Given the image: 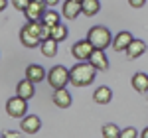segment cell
I'll use <instances>...</instances> for the list:
<instances>
[{"instance_id": "cell-12", "label": "cell", "mask_w": 148, "mask_h": 138, "mask_svg": "<svg viewBox=\"0 0 148 138\" xmlns=\"http://www.w3.org/2000/svg\"><path fill=\"white\" fill-rule=\"evenodd\" d=\"M73 103V99H71V93L67 91V87H59L56 89L53 93V105L59 107V109H69Z\"/></svg>"}, {"instance_id": "cell-15", "label": "cell", "mask_w": 148, "mask_h": 138, "mask_svg": "<svg viewBox=\"0 0 148 138\" xmlns=\"http://www.w3.org/2000/svg\"><path fill=\"white\" fill-rule=\"evenodd\" d=\"M144 51H146V44L142 42V40H132V44L128 46V49H126V57L128 59H138L140 55H144Z\"/></svg>"}, {"instance_id": "cell-13", "label": "cell", "mask_w": 148, "mask_h": 138, "mask_svg": "<svg viewBox=\"0 0 148 138\" xmlns=\"http://www.w3.org/2000/svg\"><path fill=\"white\" fill-rule=\"evenodd\" d=\"M34 85H36V83H32L28 77L22 79L18 85H16V95H20V97H24V99H28V101H30V99L36 95V87H34Z\"/></svg>"}, {"instance_id": "cell-8", "label": "cell", "mask_w": 148, "mask_h": 138, "mask_svg": "<svg viewBox=\"0 0 148 138\" xmlns=\"http://www.w3.org/2000/svg\"><path fill=\"white\" fill-rule=\"evenodd\" d=\"M132 40H134V36L130 34V32H119V34L113 38V49L119 53V51H126L128 46L132 44Z\"/></svg>"}, {"instance_id": "cell-29", "label": "cell", "mask_w": 148, "mask_h": 138, "mask_svg": "<svg viewBox=\"0 0 148 138\" xmlns=\"http://www.w3.org/2000/svg\"><path fill=\"white\" fill-rule=\"evenodd\" d=\"M6 8V0H0V10H4Z\"/></svg>"}, {"instance_id": "cell-14", "label": "cell", "mask_w": 148, "mask_h": 138, "mask_svg": "<svg viewBox=\"0 0 148 138\" xmlns=\"http://www.w3.org/2000/svg\"><path fill=\"white\" fill-rule=\"evenodd\" d=\"M26 77L32 81V83H42L44 79H47V73L42 65L32 63V65H28V69H26Z\"/></svg>"}, {"instance_id": "cell-20", "label": "cell", "mask_w": 148, "mask_h": 138, "mask_svg": "<svg viewBox=\"0 0 148 138\" xmlns=\"http://www.w3.org/2000/svg\"><path fill=\"white\" fill-rule=\"evenodd\" d=\"M67 26H65V24H57V26H53V28H51V38H53V40H57V42H63V40H67Z\"/></svg>"}, {"instance_id": "cell-1", "label": "cell", "mask_w": 148, "mask_h": 138, "mask_svg": "<svg viewBox=\"0 0 148 138\" xmlns=\"http://www.w3.org/2000/svg\"><path fill=\"white\" fill-rule=\"evenodd\" d=\"M97 77V69L89 61H79L77 65L69 69V83L73 87H87Z\"/></svg>"}, {"instance_id": "cell-9", "label": "cell", "mask_w": 148, "mask_h": 138, "mask_svg": "<svg viewBox=\"0 0 148 138\" xmlns=\"http://www.w3.org/2000/svg\"><path fill=\"white\" fill-rule=\"evenodd\" d=\"M89 63H91L97 71H107V69H109V57L105 55V49L95 47V51L91 53V57H89Z\"/></svg>"}, {"instance_id": "cell-24", "label": "cell", "mask_w": 148, "mask_h": 138, "mask_svg": "<svg viewBox=\"0 0 148 138\" xmlns=\"http://www.w3.org/2000/svg\"><path fill=\"white\" fill-rule=\"evenodd\" d=\"M136 136H140V134H138L136 128H132V126L125 128V130L121 132V138H136Z\"/></svg>"}, {"instance_id": "cell-23", "label": "cell", "mask_w": 148, "mask_h": 138, "mask_svg": "<svg viewBox=\"0 0 148 138\" xmlns=\"http://www.w3.org/2000/svg\"><path fill=\"white\" fill-rule=\"evenodd\" d=\"M30 2H32V0H12V6H14L18 12H24L28 6H30Z\"/></svg>"}, {"instance_id": "cell-5", "label": "cell", "mask_w": 148, "mask_h": 138, "mask_svg": "<svg viewBox=\"0 0 148 138\" xmlns=\"http://www.w3.org/2000/svg\"><path fill=\"white\" fill-rule=\"evenodd\" d=\"M47 83L53 89L65 87L69 83V69L63 67V65H53V67L47 71Z\"/></svg>"}, {"instance_id": "cell-3", "label": "cell", "mask_w": 148, "mask_h": 138, "mask_svg": "<svg viewBox=\"0 0 148 138\" xmlns=\"http://www.w3.org/2000/svg\"><path fill=\"white\" fill-rule=\"evenodd\" d=\"M87 38L91 40L93 46L99 47V49H107L109 46H113V36L109 32V28H105V26H93L89 30V34H87Z\"/></svg>"}, {"instance_id": "cell-19", "label": "cell", "mask_w": 148, "mask_h": 138, "mask_svg": "<svg viewBox=\"0 0 148 138\" xmlns=\"http://www.w3.org/2000/svg\"><path fill=\"white\" fill-rule=\"evenodd\" d=\"M81 4H83V14L89 16V18L91 16H97L99 10H101V2L99 0H83Z\"/></svg>"}, {"instance_id": "cell-21", "label": "cell", "mask_w": 148, "mask_h": 138, "mask_svg": "<svg viewBox=\"0 0 148 138\" xmlns=\"http://www.w3.org/2000/svg\"><path fill=\"white\" fill-rule=\"evenodd\" d=\"M42 22L46 24L47 28H53V26L59 24V14L56 10H46V14L42 16Z\"/></svg>"}, {"instance_id": "cell-4", "label": "cell", "mask_w": 148, "mask_h": 138, "mask_svg": "<svg viewBox=\"0 0 148 138\" xmlns=\"http://www.w3.org/2000/svg\"><path fill=\"white\" fill-rule=\"evenodd\" d=\"M4 111L8 113V116L12 118H24L26 113H28V99H24L20 95H16V97H10L6 105H4Z\"/></svg>"}, {"instance_id": "cell-27", "label": "cell", "mask_w": 148, "mask_h": 138, "mask_svg": "<svg viewBox=\"0 0 148 138\" xmlns=\"http://www.w3.org/2000/svg\"><path fill=\"white\" fill-rule=\"evenodd\" d=\"M46 2H47V6H56L59 0H46Z\"/></svg>"}, {"instance_id": "cell-18", "label": "cell", "mask_w": 148, "mask_h": 138, "mask_svg": "<svg viewBox=\"0 0 148 138\" xmlns=\"http://www.w3.org/2000/svg\"><path fill=\"white\" fill-rule=\"evenodd\" d=\"M57 40H53V38H47V40H44L42 42V46H40V49H42V55L44 57H53V55H57Z\"/></svg>"}, {"instance_id": "cell-2", "label": "cell", "mask_w": 148, "mask_h": 138, "mask_svg": "<svg viewBox=\"0 0 148 138\" xmlns=\"http://www.w3.org/2000/svg\"><path fill=\"white\" fill-rule=\"evenodd\" d=\"M44 28H46V24L42 22V20H34V22H28L24 24V28L20 30V42H22L24 47H38L42 46V42H44Z\"/></svg>"}, {"instance_id": "cell-26", "label": "cell", "mask_w": 148, "mask_h": 138, "mask_svg": "<svg viewBox=\"0 0 148 138\" xmlns=\"http://www.w3.org/2000/svg\"><path fill=\"white\" fill-rule=\"evenodd\" d=\"M4 136H6V138H16V136H20V134H18L16 130H8V132H6Z\"/></svg>"}, {"instance_id": "cell-22", "label": "cell", "mask_w": 148, "mask_h": 138, "mask_svg": "<svg viewBox=\"0 0 148 138\" xmlns=\"http://www.w3.org/2000/svg\"><path fill=\"white\" fill-rule=\"evenodd\" d=\"M101 132H103V138H121V132H123V130H119L116 124L109 122V124H105V126H103Z\"/></svg>"}, {"instance_id": "cell-16", "label": "cell", "mask_w": 148, "mask_h": 138, "mask_svg": "<svg viewBox=\"0 0 148 138\" xmlns=\"http://www.w3.org/2000/svg\"><path fill=\"white\" fill-rule=\"evenodd\" d=\"M111 99H113V91H111V87L101 85V87H97L95 93H93V101H95L97 105H109V103H111Z\"/></svg>"}, {"instance_id": "cell-17", "label": "cell", "mask_w": 148, "mask_h": 138, "mask_svg": "<svg viewBox=\"0 0 148 138\" xmlns=\"http://www.w3.org/2000/svg\"><path fill=\"white\" fill-rule=\"evenodd\" d=\"M130 85H132L134 91H138V93H148V75L142 73V71L134 73L132 79H130Z\"/></svg>"}, {"instance_id": "cell-6", "label": "cell", "mask_w": 148, "mask_h": 138, "mask_svg": "<svg viewBox=\"0 0 148 138\" xmlns=\"http://www.w3.org/2000/svg\"><path fill=\"white\" fill-rule=\"evenodd\" d=\"M93 51H95V46L91 44L89 38H87V40H79V42H75L73 47H71V55L77 59V61H89V57H91Z\"/></svg>"}, {"instance_id": "cell-30", "label": "cell", "mask_w": 148, "mask_h": 138, "mask_svg": "<svg viewBox=\"0 0 148 138\" xmlns=\"http://www.w3.org/2000/svg\"><path fill=\"white\" fill-rule=\"evenodd\" d=\"M75 2H83V0H75Z\"/></svg>"}, {"instance_id": "cell-28", "label": "cell", "mask_w": 148, "mask_h": 138, "mask_svg": "<svg viewBox=\"0 0 148 138\" xmlns=\"http://www.w3.org/2000/svg\"><path fill=\"white\" fill-rule=\"evenodd\" d=\"M140 136H142V138H148V126L142 130V134H140Z\"/></svg>"}, {"instance_id": "cell-7", "label": "cell", "mask_w": 148, "mask_h": 138, "mask_svg": "<svg viewBox=\"0 0 148 138\" xmlns=\"http://www.w3.org/2000/svg\"><path fill=\"white\" fill-rule=\"evenodd\" d=\"M47 10V2L46 0H32L30 6L24 10V16L28 22H34V20H42V16Z\"/></svg>"}, {"instance_id": "cell-10", "label": "cell", "mask_w": 148, "mask_h": 138, "mask_svg": "<svg viewBox=\"0 0 148 138\" xmlns=\"http://www.w3.org/2000/svg\"><path fill=\"white\" fill-rule=\"evenodd\" d=\"M61 14L67 20H75L79 14H83V4L81 2H75V0H65L63 2V8H61Z\"/></svg>"}, {"instance_id": "cell-25", "label": "cell", "mask_w": 148, "mask_h": 138, "mask_svg": "<svg viewBox=\"0 0 148 138\" xmlns=\"http://www.w3.org/2000/svg\"><path fill=\"white\" fill-rule=\"evenodd\" d=\"M128 4H130L132 8H142V6L146 4V0H128Z\"/></svg>"}, {"instance_id": "cell-11", "label": "cell", "mask_w": 148, "mask_h": 138, "mask_svg": "<svg viewBox=\"0 0 148 138\" xmlns=\"http://www.w3.org/2000/svg\"><path fill=\"white\" fill-rule=\"evenodd\" d=\"M20 126H22V132H26V134H36L42 128V118L36 115H28L22 118Z\"/></svg>"}]
</instances>
